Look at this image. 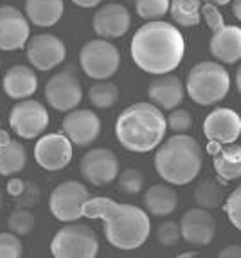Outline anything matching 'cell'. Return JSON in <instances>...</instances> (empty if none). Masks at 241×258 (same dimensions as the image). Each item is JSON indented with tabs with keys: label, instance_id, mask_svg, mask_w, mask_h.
<instances>
[{
	"label": "cell",
	"instance_id": "cell-1",
	"mask_svg": "<svg viewBox=\"0 0 241 258\" xmlns=\"http://www.w3.org/2000/svg\"><path fill=\"white\" fill-rule=\"evenodd\" d=\"M130 51L144 73L168 74L180 65L185 52L182 33L169 22H148L135 31Z\"/></svg>",
	"mask_w": 241,
	"mask_h": 258
},
{
	"label": "cell",
	"instance_id": "cell-2",
	"mask_svg": "<svg viewBox=\"0 0 241 258\" xmlns=\"http://www.w3.org/2000/svg\"><path fill=\"white\" fill-rule=\"evenodd\" d=\"M83 217L103 220L104 237L117 249H137L148 240L151 231V220L146 211L108 197L88 199L83 208Z\"/></svg>",
	"mask_w": 241,
	"mask_h": 258
},
{
	"label": "cell",
	"instance_id": "cell-3",
	"mask_svg": "<svg viewBox=\"0 0 241 258\" xmlns=\"http://www.w3.org/2000/svg\"><path fill=\"white\" fill-rule=\"evenodd\" d=\"M168 132V121L157 105L142 101L130 105L115 121L117 141L130 152L146 154L155 150Z\"/></svg>",
	"mask_w": 241,
	"mask_h": 258
},
{
	"label": "cell",
	"instance_id": "cell-4",
	"mask_svg": "<svg viewBox=\"0 0 241 258\" xmlns=\"http://www.w3.org/2000/svg\"><path fill=\"white\" fill-rule=\"evenodd\" d=\"M202 147L187 134H175L160 143L155 155V170L164 181L175 186L189 184L202 170Z\"/></svg>",
	"mask_w": 241,
	"mask_h": 258
},
{
	"label": "cell",
	"instance_id": "cell-5",
	"mask_svg": "<svg viewBox=\"0 0 241 258\" xmlns=\"http://www.w3.org/2000/svg\"><path fill=\"white\" fill-rule=\"evenodd\" d=\"M230 76L218 61H200L191 69L185 82V91L194 103L214 105L227 96Z\"/></svg>",
	"mask_w": 241,
	"mask_h": 258
},
{
	"label": "cell",
	"instance_id": "cell-6",
	"mask_svg": "<svg viewBox=\"0 0 241 258\" xmlns=\"http://www.w3.org/2000/svg\"><path fill=\"white\" fill-rule=\"evenodd\" d=\"M51 253L56 258H94L99 253V240L86 224L70 222L58 229L51 242Z\"/></svg>",
	"mask_w": 241,
	"mask_h": 258
},
{
	"label": "cell",
	"instance_id": "cell-7",
	"mask_svg": "<svg viewBox=\"0 0 241 258\" xmlns=\"http://www.w3.org/2000/svg\"><path fill=\"white\" fill-rule=\"evenodd\" d=\"M79 65L86 76L108 80L119 71L120 56L113 43L106 40H90L79 51Z\"/></svg>",
	"mask_w": 241,
	"mask_h": 258
},
{
	"label": "cell",
	"instance_id": "cell-8",
	"mask_svg": "<svg viewBox=\"0 0 241 258\" xmlns=\"http://www.w3.org/2000/svg\"><path fill=\"white\" fill-rule=\"evenodd\" d=\"M45 99L54 110L70 112L81 103L83 89L78 74L72 65L61 69L60 73L52 74L45 83Z\"/></svg>",
	"mask_w": 241,
	"mask_h": 258
},
{
	"label": "cell",
	"instance_id": "cell-9",
	"mask_svg": "<svg viewBox=\"0 0 241 258\" xmlns=\"http://www.w3.org/2000/svg\"><path fill=\"white\" fill-rule=\"evenodd\" d=\"M90 199V191L78 181H65L52 189L49 199L51 213L61 222H76L83 217L85 203Z\"/></svg>",
	"mask_w": 241,
	"mask_h": 258
},
{
	"label": "cell",
	"instance_id": "cell-10",
	"mask_svg": "<svg viewBox=\"0 0 241 258\" xmlns=\"http://www.w3.org/2000/svg\"><path fill=\"white\" fill-rule=\"evenodd\" d=\"M9 125L22 139H35L45 132L49 125V112L36 99H20L9 114Z\"/></svg>",
	"mask_w": 241,
	"mask_h": 258
},
{
	"label": "cell",
	"instance_id": "cell-11",
	"mask_svg": "<svg viewBox=\"0 0 241 258\" xmlns=\"http://www.w3.org/2000/svg\"><path fill=\"white\" fill-rule=\"evenodd\" d=\"M79 172L86 182L103 186L112 182L119 175V159L110 148H92L83 155Z\"/></svg>",
	"mask_w": 241,
	"mask_h": 258
},
{
	"label": "cell",
	"instance_id": "cell-12",
	"mask_svg": "<svg viewBox=\"0 0 241 258\" xmlns=\"http://www.w3.org/2000/svg\"><path fill=\"white\" fill-rule=\"evenodd\" d=\"M67 58L65 43L51 33L31 36L27 42V60L36 71H52Z\"/></svg>",
	"mask_w": 241,
	"mask_h": 258
},
{
	"label": "cell",
	"instance_id": "cell-13",
	"mask_svg": "<svg viewBox=\"0 0 241 258\" xmlns=\"http://www.w3.org/2000/svg\"><path fill=\"white\" fill-rule=\"evenodd\" d=\"M35 159L43 170L58 172L72 159V141L65 134H47L35 145Z\"/></svg>",
	"mask_w": 241,
	"mask_h": 258
},
{
	"label": "cell",
	"instance_id": "cell-14",
	"mask_svg": "<svg viewBox=\"0 0 241 258\" xmlns=\"http://www.w3.org/2000/svg\"><path fill=\"white\" fill-rule=\"evenodd\" d=\"M29 20L13 6H0V49L17 51L29 42Z\"/></svg>",
	"mask_w": 241,
	"mask_h": 258
},
{
	"label": "cell",
	"instance_id": "cell-15",
	"mask_svg": "<svg viewBox=\"0 0 241 258\" xmlns=\"http://www.w3.org/2000/svg\"><path fill=\"white\" fill-rule=\"evenodd\" d=\"M61 130L72 141V145L88 147L99 138L101 121L95 112L86 110V108H78V110L74 108L65 116Z\"/></svg>",
	"mask_w": 241,
	"mask_h": 258
},
{
	"label": "cell",
	"instance_id": "cell-16",
	"mask_svg": "<svg viewBox=\"0 0 241 258\" xmlns=\"http://www.w3.org/2000/svg\"><path fill=\"white\" fill-rule=\"evenodd\" d=\"M203 134L212 143H236L241 136V116L232 108H214L203 121Z\"/></svg>",
	"mask_w": 241,
	"mask_h": 258
},
{
	"label": "cell",
	"instance_id": "cell-17",
	"mask_svg": "<svg viewBox=\"0 0 241 258\" xmlns=\"http://www.w3.org/2000/svg\"><path fill=\"white\" fill-rule=\"evenodd\" d=\"M180 233L185 240L193 245L211 244L216 233V220L209 210L194 208L185 211L180 219Z\"/></svg>",
	"mask_w": 241,
	"mask_h": 258
},
{
	"label": "cell",
	"instance_id": "cell-18",
	"mask_svg": "<svg viewBox=\"0 0 241 258\" xmlns=\"http://www.w3.org/2000/svg\"><path fill=\"white\" fill-rule=\"evenodd\" d=\"M132 24L128 9L123 4L117 2H110V4L103 6L95 11L94 20H92V27L99 36L106 38H119V36L126 35Z\"/></svg>",
	"mask_w": 241,
	"mask_h": 258
},
{
	"label": "cell",
	"instance_id": "cell-19",
	"mask_svg": "<svg viewBox=\"0 0 241 258\" xmlns=\"http://www.w3.org/2000/svg\"><path fill=\"white\" fill-rule=\"evenodd\" d=\"M185 87L175 74H159L148 87V98L160 110H173L184 101Z\"/></svg>",
	"mask_w": 241,
	"mask_h": 258
},
{
	"label": "cell",
	"instance_id": "cell-20",
	"mask_svg": "<svg viewBox=\"0 0 241 258\" xmlns=\"http://www.w3.org/2000/svg\"><path fill=\"white\" fill-rule=\"evenodd\" d=\"M211 54L221 63H236L241 60V27L223 26L214 31L209 42Z\"/></svg>",
	"mask_w": 241,
	"mask_h": 258
},
{
	"label": "cell",
	"instance_id": "cell-21",
	"mask_svg": "<svg viewBox=\"0 0 241 258\" xmlns=\"http://www.w3.org/2000/svg\"><path fill=\"white\" fill-rule=\"evenodd\" d=\"M2 89L13 99H27L35 94L38 89V76L31 67L17 63L9 67L2 80Z\"/></svg>",
	"mask_w": 241,
	"mask_h": 258
},
{
	"label": "cell",
	"instance_id": "cell-22",
	"mask_svg": "<svg viewBox=\"0 0 241 258\" xmlns=\"http://www.w3.org/2000/svg\"><path fill=\"white\" fill-rule=\"evenodd\" d=\"M207 152L212 155V164L220 179L234 181L241 177V147L239 145H220L212 143L207 147Z\"/></svg>",
	"mask_w": 241,
	"mask_h": 258
},
{
	"label": "cell",
	"instance_id": "cell-23",
	"mask_svg": "<svg viewBox=\"0 0 241 258\" xmlns=\"http://www.w3.org/2000/svg\"><path fill=\"white\" fill-rule=\"evenodd\" d=\"M26 163V147L9 138L8 132L0 130V175H13L22 172Z\"/></svg>",
	"mask_w": 241,
	"mask_h": 258
},
{
	"label": "cell",
	"instance_id": "cell-24",
	"mask_svg": "<svg viewBox=\"0 0 241 258\" xmlns=\"http://www.w3.org/2000/svg\"><path fill=\"white\" fill-rule=\"evenodd\" d=\"M63 0H26V17L38 27H51L63 17Z\"/></svg>",
	"mask_w": 241,
	"mask_h": 258
},
{
	"label": "cell",
	"instance_id": "cell-25",
	"mask_svg": "<svg viewBox=\"0 0 241 258\" xmlns=\"http://www.w3.org/2000/svg\"><path fill=\"white\" fill-rule=\"evenodd\" d=\"M177 191L168 184H153L144 194V206L155 217H168L177 210Z\"/></svg>",
	"mask_w": 241,
	"mask_h": 258
},
{
	"label": "cell",
	"instance_id": "cell-26",
	"mask_svg": "<svg viewBox=\"0 0 241 258\" xmlns=\"http://www.w3.org/2000/svg\"><path fill=\"white\" fill-rule=\"evenodd\" d=\"M169 13L182 27L198 26L202 20V0H171Z\"/></svg>",
	"mask_w": 241,
	"mask_h": 258
},
{
	"label": "cell",
	"instance_id": "cell-27",
	"mask_svg": "<svg viewBox=\"0 0 241 258\" xmlns=\"http://www.w3.org/2000/svg\"><path fill=\"white\" fill-rule=\"evenodd\" d=\"M88 99L97 108H112L119 99V89L113 82L97 80V83H94L88 91Z\"/></svg>",
	"mask_w": 241,
	"mask_h": 258
},
{
	"label": "cell",
	"instance_id": "cell-28",
	"mask_svg": "<svg viewBox=\"0 0 241 258\" xmlns=\"http://www.w3.org/2000/svg\"><path fill=\"white\" fill-rule=\"evenodd\" d=\"M194 201L203 210H214L223 203V188L214 179H207L194 189Z\"/></svg>",
	"mask_w": 241,
	"mask_h": 258
},
{
	"label": "cell",
	"instance_id": "cell-29",
	"mask_svg": "<svg viewBox=\"0 0 241 258\" xmlns=\"http://www.w3.org/2000/svg\"><path fill=\"white\" fill-rule=\"evenodd\" d=\"M171 0H135V9L141 18L148 22L160 20L169 11Z\"/></svg>",
	"mask_w": 241,
	"mask_h": 258
},
{
	"label": "cell",
	"instance_id": "cell-30",
	"mask_svg": "<svg viewBox=\"0 0 241 258\" xmlns=\"http://www.w3.org/2000/svg\"><path fill=\"white\" fill-rule=\"evenodd\" d=\"M8 226L17 235H27V233H31L33 228H35V215L29 210L18 208V210H15L11 213V217L8 220Z\"/></svg>",
	"mask_w": 241,
	"mask_h": 258
},
{
	"label": "cell",
	"instance_id": "cell-31",
	"mask_svg": "<svg viewBox=\"0 0 241 258\" xmlns=\"http://www.w3.org/2000/svg\"><path fill=\"white\" fill-rule=\"evenodd\" d=\"M117 177H119V189L128 195L139 194L142 189V186H144V177L135 168H126Z\"/></svg>",
	"mask_w": 241,
	"mask_h": 258
},
{
	"label": "cell",
	"instance_id": "cell-32",
	"mask_svg": "<svg viewBox=\"0 0 241 258\" xmlns=\"http://www.w3.org/2000/svg\"><path fill=\"white\" fill-rule=\"evenodd\" d=\"M22 256V242L17 233H0V258H18Z\"/></svg>",
	"mask_w": 241,
	"mask_h": 258
},
{
	"label": "cell",
	"instance_id": "cell-33",
	"mask_svg": "<svg viewBox=\"0 0 241 258\" xmlns=\"http://www.w3.org/2000/svg\"><path fill=\"white\" fill-rule=\"evenodd\" d=\"M166 121H168V128L177 134H185L193 126V117H191L189 110H185V108H173Z\"/></svg>",
	"mask_w": 241,
	"mask_h": 258
},
{
	"label": "cell",
	"instance_id": "cell-34",
	"mask_svg": "<svg viewBox=\"0 0 241 258\" xmlns=\"http://www.w3.org/2000/svg\"><path fill=\"white\" fill-rule=\"evenodd\" d=\"M182 238L180 233V224L171 222V220H166V222L159 224L157 228V240L160 242V245H166V247H171Z\"/></svg>",
	"mask_w": 241,
	"mask_h": 258
},
{
	"label": "cell",
	"instance_id": "cell-35",
	"mask_svg": "<svg viewBox=\"0 0 241 258\" xmlns=\"http://www.w3.org/2000/svg\"><path fill=\"white\" fill-rule=\"evenodd\" d=\"M223 208H225V213H227L228 220H230V224L236 226L241 231V184L234 189L232 194L228 195Z\"/></svg>",
	"mask_w": 241,
	"mask_h": 258
},
{
	"label": "cell",
	"instance_id": "cell-36",
	"mask_svg": "<svg viewBox=\"0 0 241 258\" xmlns=\"http://www.w3.org/2000/svg\"><path fill=\"white\" fill-rule=\"evenodd\" d=\"M202 15H203V18H205L207 26L211 27L212 31H218L220 27L225 26V24H223V18H221V15L218 13L216 6L207 4V2H205V6H202Z\"/></svg>",
	"mask_w": 241,
	"mask_h": 258
},
{
	"label": "cell",
	"instance_id": "cell-37",
	"mask_svg": "<svg viewBox=\"0 0 241 258\" xmlns=\"http://www.w3.org/2000/svg\"><path fill=\"white\" fill-rule=\"evenodd\" d=\"M24 182L20 181V179H11V181H9V184H8V191L11 195H13V197H20L22 194H24Z\"/></svg>",
	"mask_w": 241,
	"mask_h": 258
},
{
	"label": "cell",
	"instance_id": "cell-38",
	"mask_svg": "<svg viewBox=\"0 0 241 258\" xmlns=\"http://www.w3.org/2000/svg\"><path fill=\"white\" fill-rule=\"evenodd\" d=\"M220 256L221 258H241V245H237V244L227 245L225 249L220 251Z\"/></svg>",
	"mask_w": 241,
	"mask_h": 258
},
{
	"label": "cell",
	"instance_id": "cell-39",
	"mask_svg": "<svg viewBox=\"0 0 241 258\" xmlns=\"http://www.w3.org/2000/svg\"><path fill=\"white\" fill-rule=\"evenodd\" d=\"M72 2H74L76 6H79V8H85V9L95 8V6H99V4H101V0H72Z\"/></svg>",
	"mask_w": 241,
	"mask_h": 258
},
{
	"label": "cell",
	"instance_id": "cell-40",
	"mask_svg": "<svg viewBox=\"0 0 241 258\" xmlns=\"http://www.w3.org/2000/svg\"><path fill=\"white\" fill-rule=\"evenodd\" d=\"M232 13L237 20H241V0H232Z\"/></svg>",
	"mask_w": 241,
	"mask_h": 258
},
{
	"label": "cell",
	"instance_id": "cell-41",
	"mask_svg": "<svg viewBox=\"0 0 241 258\" xmlns=\"http://www.w3.org/2000/svg\"><path fill=\"white\" fill-rule=\"evenodd\" d=\"M207 4H212V6H225V4H228L230 0H205Z\"/></svg>",
	"mask_w": 241,
	"mask_h": 258
},
{
	"label": "cell",
	"instance_id": "cell-42",
	"mask_svg": "<svg viewBox=\"0 0 241 258\" xmlns=\"http://www.w3.org/2000/svg\"><path fill=\"white\" fill-rule=\"evenodd\" d=\"M236 85H237V91H239V94H241V65L236 73Z\"/></svg>",
	"mask_w": 241,
	"mask_h": 258
},
{
	"label": "cell",
	"instance_id": "cell-43",
	"mask_svg": "<svg viewBox=\"0 0 241 258\" xmlns=\"http://www.w3.org/2000/svg\"><path fill=\"white\" fill-rule=\"evenodd\" d=\"M180 256L182 258H185V256H196V253H194V251H187V253H182Z\"/></svg>",
	"mask_w": 241,
	"mask_h": 258
},
{
	"label": "cell",
	"instance_id": "cell-44",
	"mask_svg": "<svg viewBox=\"0 0 241 258\" xmlns=\"http://www.w3.org/2000/svg\"><path fill=\"white\" fill-rule=\"evenodd\" d=\"M0 206H2V191H0Z\"/></svg>",
	"mask_w": 241,
	"mask_h": 258
},
{
	"label": "cell",
	"instance_id": "cell-45",
	"mask_svg": "<svg viewBox=\"0 0 241 258\" xmlns=\"http://www.w3.org/2000/svg\"><path fill=\"white\" fill-rule=\"evenodd\" d=\"M239 116H241V114H239Z\"/></svg>",
	"mask_w": 241,
	"mask_h": 258
}]
</instances>
